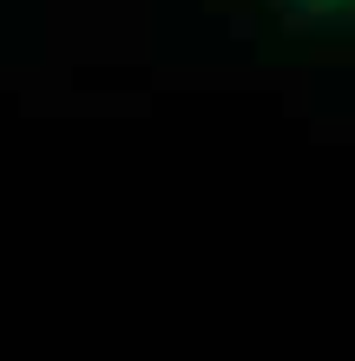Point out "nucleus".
<instances>
[{"instance_id": "f257e3e1", "label": "nucleus", "mask_w": 355, "mask_h": 361, "mask_svg": "<svg viewBox=\"0 0 355 361\" xmlns=\"http://www.w3.org/2000/svg\"><path fill=\"white\" fill-rule=\"evenodd\" d=\"M289 27H355V0H270Z\"/></svg>"}]
</instances>
